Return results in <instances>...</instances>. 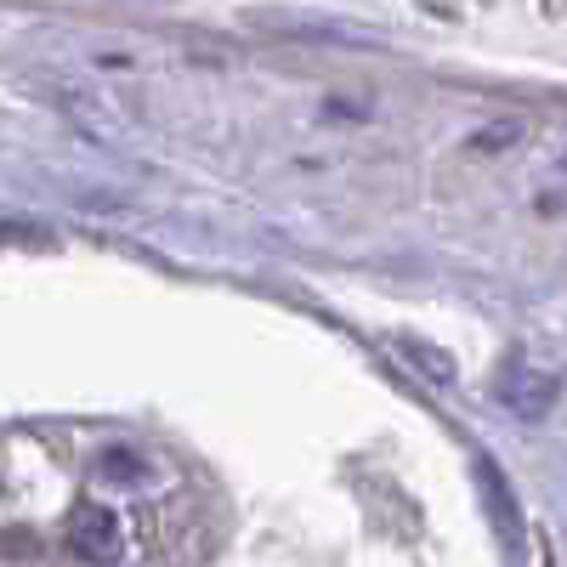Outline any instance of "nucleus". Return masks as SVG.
<instances>
[{"mask_svg": "<svg viewBox=\"0 0 567 567\" xmlns=\"http://www.w3.org/2000/svg\"><path fill=\"white\" fill-rule=\"evenodd\" d=\"M409 352H414V363H420L425 374H437V381H454V363H449L443 352H432V347H420V341H409Z\"/></svg>", "mask_w": 567, "mask_h": 567, "instance_id": "nucleus-5", "label": "nucleus"}, {"mask_svg": "<svg viewBox=\"0 0 567 567\" xmlns=\"http://www.w3.org/2000/svg\"><path fill=\"white\" fill-rule=\"evenodd\" d=\"M69 550L85 561V567H114L120 561V550H125V528H120V516L109 511V505H97V499H85V505H74V516H69Z\"/></svg>", "mask_w": 567, "mask_h": 567, "instance_id": "nucleus-1", "label": "nucleus"}, {"mask_svg": "<svg viewBox=\"0 0 567 567\" xmlns=\"http://www.w3.org/2000/svg\"><path fill=\"white\" fill-rule=\"evenodd\" d=\"M477 477H483V499H488V516H494L505 550H516V545H523V516H516V499H511V488L499 477V465L494 460H477Z\"/></svg>", "mask_w": 567, "mask_h": 567, "instance_id": "nucleus-3", "label": "nucleus"}, {"mask_svg": "<svg viewBox=\"0 0 567 567\" xmlns=\"http://www.w3.org/2000/svg\"><path fill=\"white\" fill-rule=\"evenodd\" d=\"M97 477L103 483H142V477H148V460H142L136 449H103Z\"/></svg>", "mask_w": 567, "mask_h": 567, "instance_id": "nucleus-4", "label": "nucleus"}, {"mask_svg": "<svg viewBox=\"0 0 567 567\" xmlns=\"http://www.w3.org/2000/svg\"><path fill=\"white\" fill-rule=\"evenodd\" d=\"M556 392H561L556 374H534V369H511L505 381H499V403L511 414H523V420H539L556 403Z\"/></svg>", "mask_w": 567, "mask_h": 567, "instance_id": "nucleus-2", "label": "nucleus"}]
</instances>
